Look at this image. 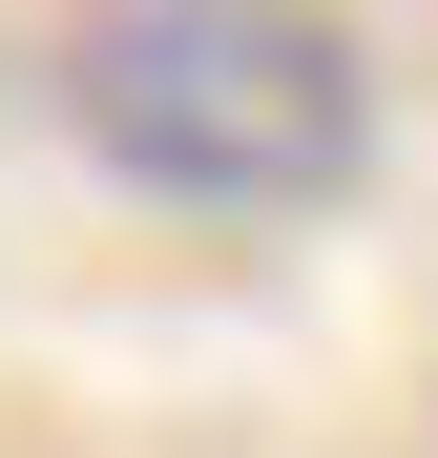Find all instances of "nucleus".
<instances>
[{"label":"nucleus","instance_id":"1","mask_svg":"<svg viewBox=\"0 0 438 458\" xmlns=\"http://www.w3.org/2000/svg\"><path fill=\"white\" fill-rule=\"evenodd\" d=\"M63 125L146 208L313 229L376 188V42L334 0H84L63 21Z\"/></svg>","mask_w":438,"mask_h":458}]
</instances>
